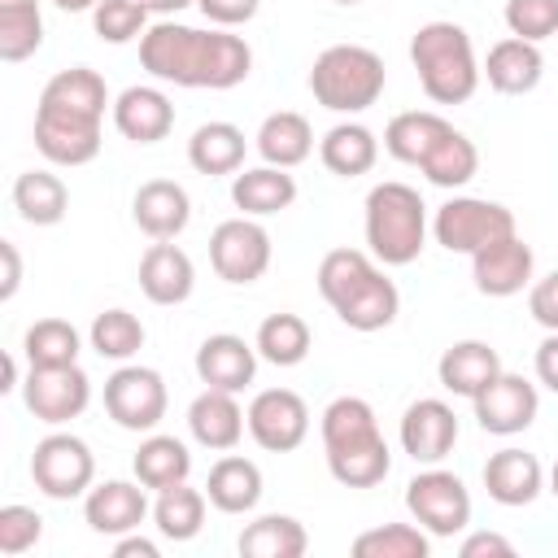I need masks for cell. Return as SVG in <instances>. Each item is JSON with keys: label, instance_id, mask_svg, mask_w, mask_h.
I'll use <instances>...</instances> for the list:
<instances>
[{"label": "cell", "instance_id": "obj_1", "mask_svg": "<svg viewBox=\"0 0 558 558\" xmlns=\"http://www.w3.org/2000/svg\"><path fill=\"white\" fill-rule=\"evenodd\" d=\"M323 449H327V471L344 488H375L392 471V449L379 432V418L371 401L362 397H336L323 410Z\"/></svg>", "mask_w": 558, "mask_h": 558}, {"label": "cell", "instance_id": "obj_2", "mask_svg": "<svg viewBox=\"0 0 558 558\" xmlns=\"http://www.w3.org/2000/svg\"><path fill=\"white\" fill-rule=\"evenodd\" d=\"M410 61L432 105H462L475 96L484 78L475 61V44L458 22H423L410 39Z\"/></svg>", "mask_w": 558, "mask_h": 558}, {"label": "cell", "instance_id": "obj_3", "mask_svg": "<svg viewBox=\"0 0 558 558\" xmlns=\"http://www.w3.org/2000/svg\"><path fill=\"white\" fill-rule=\"evenodd\" d=\"M366 248L379 266H410L427 244V205L410 183H375L366 192Z\"/></svg>", "mask_w": 558, "mask_h": 558}, {"label": "cell", "instance_id": "obj_4", "mask_svg": "<svg viewBox=\"0 0 558 558\" xmlns=\"http://www.w3.org/2000/svg\"><path fill=\"white\" fill-rule=\"evenodd\" d=\"M384 83H388L384 57L362 44H331L314 57V70H310V92L331 113L371 109L384 96Z\"/></svg>", "mask_w": 558, "mask_h": 558}, {"label": "cell", "instance_id": "obj_5", "mask_svg": "<svg viewBox=\"0 0 558 558\" xmlns=\"http://www.w3.org/2000/svg\"><path fill=\"white\" fill-rule=\"evenodd\" d=\"M209 44H214V31H196V26H183V22H153L140 39V65L161 78V83H174V87H205V74H209Z\"/></svg>", "mask_w": 558, "mask_h": 558}, {"label": "cell", "instance_id": "obj_6", "mask_svg": "<svg viewBox=\"0 0 558 558\" xmlns=\"http://www.w3.org/2000/svg\"><path fill=\"white\" fill-rule=\"evenodd\" d=\"M432 235L440 248L449 253H480L484 244L514 235V214L501 201H484V196H449L436 218H432Z\"/></svg>", "mask_w": 558, "mask_h": 558}, {"label": "cell", "instance_id": "obj_7", "mask_svg": "<svg viewBox=\"0 0 558 558\" xmlns=\"http://www.w3.org/2000/svg\"><path fill=\"white\" fill-rule=\"evenodd\" d=\"M405 510L427 536H458L471 523V493L453 471L436 462L405 484Z\"/></svg>", "mask_w": 558, "mask_h": 558}, {"label": "cell", "instance_id": "obj_8", "mask_svg": "<svg viewBox=\"0 0 558 558\" xmlns=\"http://www.w3.org/2000/svg\"><path fill=\"white\" fill-rule=\"evenodd\" d=\"M170 392L161 371L140 366V362H122L109 379H105V414L122 427V432H157V423L166 418Z\"/></svg>", "mask_w": 558, "mask_h": 558}, {"label": "cell", "instance_id": "obj_9", "mask_svg": "<svg viewBox=\"0 0 558 558\" xmlns=\"http://www.w3.org/2000/svg\"><path fill=\"white\" fill-rule=\"evenodd\" d=\"M31 480L44 497L52 501H70V497H87L92 480H96V458L87 449L83 436L70 432H52L35 445L31 453Z\"/></svg>", "mask_w": 558, "mask_h": 558}, {"label": "cell", "instance_id": "obj_10", "mask_svg": "<svg viewBox=\"0 0 558 558\" xmlns=\"http://www.w3.org/2000/svg\"><path fill=\"white\" fill-rule=\"evenodd\" d=\"M209 262L227 283H257L270 270V231L248 214L227 218L209 235Z\"/></svg>", "mask_w": 558, "mask_h": 558}, {"label": "cell", "instance_id": "obj_11", "mask_svg": "<svg viewBox=\"0 0 558 558\" xmlns=\"http://www.w3.org/2000/svg\"><path fill=\"white\" fill-rule=\"evenodd\" d=\"M22 401L39 423L61 427V423H70L87 410L92 379L78 362L74 366H31L26 379H22Z\"/></svg>", "mask_w": 558, "mask_h": 558}, {"label": "cell", "instance_id": "obj_12", "mask_svg": "<svg viewBox=\"0 0 558 558\" xmlns=\"http://www.w3.org/2000/svg\"><path fill=\"white\" fill-rule=\"evenodd\" d=\"M244 414H248V436L266 453H292L310 436V405L292 388H262Z\"/></svg>", "mask_w": 558, "mask_h": 558}, {"label": "cell", "instance_id": "obj_13", "mask_svg": "<svg viewBox=\"0 0 558 558\" xmlns=\"http://www.w3.org/2000/svg\"><path fill=\"white\" fill-rule=\"evenodd\" d=\"M401 449L418 462V466H436L453 453L458 445V414L453 405H445L440 397H418L405 405L401 427H397Z\"/></svg>", "mask_w": 558, "mask_h": 558}, {"label": "cell", "instance_id": "obj_14", "mask_svg": "<svg viewBox=\"0 0 558 558\" xmlns=\"http://www.w3.org/2000/svg\"><path fill=\"white\" fill-rule=\"evenodd\" d=\"M471 405H475V423H480L484 432H493V436H519V432H527V427L536 423L541 392H536L532 379L501 371Z\"/></svg>", "mask_w": 558, "mask_h": 558}, {"label": "cell", "instance_id": "obj_15", "mask_svg": "<svg viewBox=\"0 0 558 558\" xmlns=\"http://www.w3.org/2000/svg\"><path fill=\"white\" fill-rule=\"evenodd\" d=\"M532 270H536V257H532V244L519 240V231L471 253V279L484 296H514L532 288Z\"/></svg>", "mask_w": 558, "mask_h": 558}, {"label": "cell", "instance_id": "obj_16", "mask_svg": "<svg viewBox=\"0 0 558 558\" xmlns=\"http://www.w3.org/2000/svg\"><path fill=\"white\" fill-rule=\"evenodd\" d=\"M35 148L52 166H87L100 153V122L57 109H35Z\"/></svg>", "mask_w": 558, "mask_h": 558}, {"label": "cell", "instance_id": "obj_17", "mask_svg": "<svg viewBox=\"0 0 558 558\" xmlns=\"http://www.w3.org/2000/svg\"><path fill=\"white\" fill-rule=\"evenodd\" d=\"M148 514V497H144V484L135 480H105V484H92L87 497H83V519L96 536H126V532H140Z\"/></svg>", "mask_w": 558, "mask_h": 558}, {"label": "cell", "instance_id": "obj_18", "mask_svg": "<svg viewBox=\"0 0 558 558\" xmlns=\"http://www.w3.org/2000/svg\"><path fill=\"white\" fill-rule=\"evenodd\" d=\"M257 344H248L244 336H231V331H218V336H205L201 349H196V375L205 388H222V392H244L257 375Z\"/></svg>", "mask_w": 558, "mask_h": 558}, {"label": "cell", "instance_id": "obj_19", "mask_svg": "<svg viewBox=\"0 0 558 558\" xmlns=\"http://www.w3.org/2000/svg\"><path fill=\"white\" fill-rule=\"evenodd\" d=\"M484 488L497 506H532L541 493H545V466L536 453L519 449V445H506L497 453H488L484 462Z\"/></svg>", "mask_w": 558, "mask_h": 558}, {"label": "cell", "instance_id": "obj_20", "mask_svg": "<svg viewBox=\"0 0 558 558\" xmlns=\"http://www.w3.org/2000/svg\"><path fill=\"white\" fill-rule=\"evenodd\" d=\"M131 218L148 240H174L192 222V196L174 179H148L131 196Z\"/></svg>", "mask_w": 558, "mask_h": 558}, {"label": "cell", "instance_id": "obj_21", "mask_svg": "<svg viewBox=\"0 0 558 558\" xmlns=\"http://www.w3.org/2000/svg\"><path fill=\"white\" fill-rule=\"evenodd\" d=\"M248 427V414L240 410L235 392H222V388H205L201 397H192L187 405V432L201 449H214V453H231L240 445Z\"/></svg>", "mask_w": 558, "mask_h": 558}, {"label": "cell", "instance_id": "obj_22", "mask_svg": "<svg viewBox=\"0 0 558 558\" xmlns=\"http://www.w3.org/2000/svg\"><path fill=\"white\" fill-rule=\"evenodd\" d=\"M196 288V266L192 257L174 244V240H157L148 244V253L140 257V292L153 305H183Z\"/></svg>", "mask_w": 558, "mask_h": 558}, {"label": "cell", "instance_id": "obj_23", "mask_svg": "<svg viewBox=\"0 0 558 558\" xmlns=\"http://www.w3.org/2000/svg\"><path fill=\"white\" fill-rule=\"evenodd\" d=\"M480 74H484L488 87L501 92V96H527V92L541 83V74H545L541 44L519 39V35H506V39H497V44L488 48Z\"/></svg>", "mask_w": 558, "mask_h": 558}, {"label": "cell", "instance_id": "obj_24", "mask_svg": "<svg viewBox=\"0 0 558 558\" xmlns=\"http://www.w3.org/2000/svg\"><path fill=\"white\" fill-rule=\"evenodd\" d=\"M113 126L131 144H157L174 131V105L161 87H126L113 100Z\"/></svg>", "mask_w": 558, "mask_h": 558}, {"label": "cell", "instance_id": "obj_25", "mask_svg": "<svg viewBox=\"0 0 558 558\" xmlns=\"http://www.w3.org/2000/svg\"><path fill=\"white\" fill-rule=\"evenodd\" d=\"M436 375H440V388H449L453 397H480L497 375H501V357L488 340H458L440 353L436 362Z\"/></svg>", "mask_w": 558, "mask_h": 558}, {"label": "cell", "instance_id": "obj_26", "mask_svg": "<svg viewBox=\"0 0 558 558\" xmlns=\"http://www.w3.org/2000/svg\"><path fill=\"white\" fill-rule=\"evenodd\" d=\"M105 105H109V87L92 65L57 70L39 92V109L78 113V118H96V122H105Z\"/></svg>", "mask_w": 558, "mask_h": 558}, {"label": "cell", "instance_id": "obj_27", "mask_svg": "<svg viewBox=\"0 0 558 558\" xmlns=\"http://www.w3.org/2000/svg\"><path fill=\"white\" fill-rule=\"evenodd\" d=\"M336 310V318L349 327V331H384L392 318H397V310H401V292H397V283L375 266L344 301H336L331 305Z\"/></svg>", "mask_w": 558, "mask_h": 558}, {"label": "cell", "instance_id": "obj_28", "mask_svg": "<svg viewBox=\"0 0 558 558\" xmlns=\"http://www.w3.org/2000/svg\"><path fill=\"white\" fill-rule=\"evenodd\" d=\"M205 497L222 514H248L262 501V466L253 458H244V453H222L209 466Z\"/></svg>", "mask_w": 558, "mask_h": 558}, {"label": "cell", "instance_id": "obj_29", "mask_svg": "<svg viewBox=\"0 0 558 558\" xmlns=\"http://www.w3.org/2000/svg\"><path fill=\"white\" fill-rule=\"evenodd\" d=\"M244 153H248V140L235 122H201L187 140V161L196 174H240L244 170Z\"/></svg>", "mask_w": 558, "mask_h": 558}, {"label": "cell", "instance_id": "obj_30", "mask_svg": "<svg viewBox=\"0 0 558 558\" xmlns=\"http://www.w3.org/2000/svg\"><path fill=\"white\" fill-rule=\"evenodd\" d=\"M231 201L248 218H270L296 201V179L283 166H253L231 179Z\"/></svg>", "mask_w": 558, "mask_h": 558}, {"label": "cell", "instance_id": "obj_31", "mask_svg": "<svg viewBox=\"0 0 558 558\" xmlns=\"http://www.w3.org/2000/svg\"><path fill=\"white\" fill-rule=\"evenodd\" d=\"M131 471L144 488L161 493V488H174L192 475V453L179 436H161V432H148L131 458Z\"/></svg>", "mask_w": 558, "mask_h": 558}, {"label": "cell", "instance_id": "obj_32", "mask_svg": "<svg viewBox=\"0 0 558 558\" xmlns=\"http://www.w3.org/2000/svg\"><path fill=\"white\" fill-rule=\"evenodd\" d=\"M453 131V122H445L440 113L432 109H410V113H397L388 126H384V148L388 157L405 161V166H423L427 153Z\"/></svg>", "mask_w": 558, "mask_h": 558}, {"label": "cell", "instance_id": "obj_33", "mask_svg": "<svg viewBox=\"0 0 558 558\" xmlns=\"http://www.w3.org/2000/svg\"><path fill=\"white\" fill-rule=\"evenodd\" d=\"M13 209L31 227H57L70 209V187L52 170H22L13 179Z\"/></svg>", "mask_w": 558, "mask_h": 558}, {"label": "cell", "instance_id": "obj_34", "mask_svg": "<svg viewBox=\"0 0 558 558\" xmlns=\"http://www.w3.org/2000/svg\"><path fill=\"white\" fill-rule=\"evenodd\" d=\"M318 157H323V166H327L331 174L357 179V174H366V170L379 161V140H375V131L362 126V122H336V126L318 140Z\"/></svg>", "mask_w": 558, "mask_h": 558}, {"label": "cell", "instance_id": "obj_35", "mask_svg": "<svg viewBox=\"0 0 558 558\" xmlns=\"http://www.w3.org/2000/svg\"><path fill=\"white\" fill-rule=\"evenodd\" d=\"M240 558H301L310 549L305 523L292 514H262L235 536Z\"/></svg>", "mask_w": 558, "mask_h": 558}, {"label": "cell", "instance_id": "obj_36", "mask_svg": "<svg viewBox=\"0 0 558 558\" xmlns=\"http://www.w3.org/2000/svg\"><path fill=\"white\" fill-rule=\"evenodd\" d=\"M257 153L266 166H301L310 153H314V126L305 122V113H292V109H279L270 113L262 126H257Z\"/></svg>", "mask_w": 558, "mask_h": 558}, {"label": "cell", "instance_id": "obj_37", "mask_svg": "<svg viewBox=\"0 0 558 558\" xmlns=\"http://www.w3.org/2000/svg\"><path fill=\"white\" fill-rule=\"evenodd\" d=\"M205 488H192L187 480L174 488H161L153 501V523L166 541H192L205 527Z\"/></svg>", "mask_w": 558, "mask_h": 558}, {"label": "cell", "instance_id": "obj_38", "mask_svg": "<svg viewBox=\"0 0 558 558\" xmlns=\"http://www.w3.org/2000/svg\"><path fill=\"white\" fill-rule=\"evenodd\" d=\"M253 344L270 366H301L310 357L314 336H310V323L301 314H270V318H262Z\"/></svg>", "mask_w": 558, "mask_h": 558}, {"label": "cell", "instance_id": "obj_39", "mask_svg": "<svg viewBox=\"0 0 558 558\" xmlns=\"http://www.w3.org/2000/svg\"><path fill=\"white\" fill-rule=\"evenodd\" d=\"M44 44L39 0H0V61L17 65L35 57Z\"/></svg>", "mask_w": 558, "mask_h": 558}, {"label": "cell", "instance_id": "obj_40", "mask_svg": "<svg viewBox=\"0 0 558 558\" xmlns=\"http://www.w3.org/2000/svg\"><path fill=\"white\" fill-rule=\"evenodd\" d=\"M418 170H423L427 183H436V187H466V183L475 179V170H480V148L453 126V131L427 153V161H423Z\"/></svg>", "mask_w": 558, "mask_h": 558}, {"label": "cell", "instance_id": "obj_41", "mask_svg": "<svg viewBox=\"0 0 558 558\" xmlns=\"http://www.w3.org/2000/svg\"><path fill=\"white\" fill-rule=\"evenodd\" d=\"M78 349H83V340H78L74 323H65V318H39L22 336V353L31 366H74Z\"/></svg>", "mask_w": 558, "mask_h": 558}, {"label": "cell", "instance_id": "obj_42", "mask_svg": "<svg viewBox=\"0 0 558 558\" xmlns=\"http://www.w3.org/2000/svg\"><path fill=\"white\" fill-rule=\"evenodd\" d=\"M87 340H92V349H96L100 357H109V362H131V357L144 349V323H140L131 310L113 305V310H100V314L92 318Z\"/></svg>", "mask_w": 558, "mask_h": 558}, {"label": "cell", "instance_id": "obj_43", "mask_svg": "<svg viewBox=\"0 0 558 558\" xmlns=\"http://www.w3.org/2000/svg\"><path fill=\"white\" fill-rule=\"evenodd\" d=\"M427 549H432V536L418 523H384L353 536L357 558H427Z\"/></svg>", "mask_w": 558, "mask_h": 558}, {"label": "cell", "instance_id": "obj_44", "mask_svg": "<svg viewBox=\"0 0 558 558\" xmlns=\"http://www.w3.org/2000/svg\"><path fill=\"white\" fill-rule=\"evenodd\" d=\"M371 270H375V257L362 253V248H331V253H323V262H318V292H323V301L327 305L344 301Z\"/></svg>", "mask_w": 558, "mask_h": 558}, {"label": "cell", "instance_id": "obj_45", "mask_svg": "<svg viewBox=\"0 0 558 558\" xmlns=\"http://www.w3.org/2000/svg\"><path fill=\"white\" fill-rule=\"evenodd\" d=\"M92 31L105 39V44H131V39H144L148 31V9L140 0H100L92 9Z\"/></svg>", "mask_w": 558, "mask_h": 558}, {"label": "cell", "instance_id": "obj_46", "mask_svg": "<svg viewBox=\"0 0 558 558\" xmlns=\"http://www.w3.org/2000/svg\"><path fill=\"white\" fill-rule=\"evenodd\" d=\"M506 26L519 39H549L558 35V0H506Z\"/></svg>", "mask_w": 558, "mask_h": 558}, {"label": "cell", "instance_id": "obj_47", "mask_svg": "<svg viewBox=\"0 0 558 558\" xmlns=\"http://www.w3.org/2000/svg\"><path fill=\"white\" fill-rule=\"evenodd\" d=\"M39 536H44L39 510H31V506H4L0 510V554L4 558H17V554L35 549Z\"/></svg>", "mask_w": 558, "mask_h": 558}, {"label": "cell", "instance_id": "obj_48", "mask_svg": "<svg viewBox=\"0 0 558 558\" xmlns=\"http://www.w3.org/2000/svg\"><path fill=\"white\" fill-rule=\"evenodd\" d=\"M527 310L545 331H558V270H549L527 288Z\"/></svg>", "mask_w": 558, "mask_h": 558}, {"label": "cell", "instance_id": "obj_49", "mask_svg": "<svg viewBox=\"0 0 558 558\" xmlns=\"http://www.w3.org/2000/svg\"><path fill=\"white\" fill-rule=\"evenodd\" d=\"M196 9L214 22V26H244V22H253L257 17V9H262V0H196Z\"/></svg>", "mask_w": 558, "mask_h": 558}, {"label": "cell", "instance_id": "obj_50", "mask_svg": "<svg viewBox=\"0 0 558 558\" xmlns=\"http://www.w3.org/2000/svg\"><path fill=\"white\" fill-rule=\"evenodd\" d=\"M458 554H462V558H484V554H501V558H510L514 545H510L506 536H497V532H471V536L458 545Z\"/></svg>", "mask_w": 558, "mask_h": 558}, {"label": "cell", "instance_id": "obj_51", "mask_svg": "<svg viewBox=\"0 0 558 558\" xmlns=\"http://www.w3.org/2000/svg\"><path fill=\"white\" fill-rule=\"evenodd\" d=\"M536 379H541L549 392H558V331H549V336L541 340V349H536Z\"/></svg>", "mask_w": 558, "mask_h": 558}, {"label": "cell", "instance_id": "obj_52", "mask_svg": "<svg viewBox=\"0 0 558 558\" xmlns=\"http://www.w3.org/2000/svg\"><path fill=\"white\" fill-rule=\"evenodd\" d=\"M0 257H4L0 301H13V296H17V283H22V257H17V244H13V240H0Z\"/></svg>", "mask_w": 558, "mask_h": 558}, {"label": "cell", "instance_id": "obj_53", "mask_svg": "<svg viewBox=\"0 0 558 558\" xmlns=\"http://www.w3.org/2000/svg\"><path fill=\"white\" fill-rule=\"evenodd\" d=\"M113 558H157V541L135 536V532L113 536Z\"/></svg>", "mask_w": 558, "mask_h": 558}, {"label": "cell", "instance_id": "obj_54", "mask_svg": "<svg viewBox=\"0 0 558 558\" xmlns=\"http://www.w3.org/2000/svg\"><path fill=\"white\" fill-rule=\"evenodd\" d=\"M148 13H161V17H170V13H179V9H187V4H196V0H140Z\"/></svg>", "mask_w": 558, "mask_h": 558}, {"label": "cell", "instance_id": "obj_55", "mask_svg": "<svg viewBox=\"0 0 558 558\" xmlns=\"http://www.w3.org/2000/svg\"><path fill=\"white\" fill-rule=\"evenodd\" d=\"M57 9H65V13H87V9H96L100 0H52Z\"/></svg>", "mask_w": 558, "mask_h": 558}, {"label": "cell", "instance_id": "obj_56", "mask_svg": "<svg viewBox=\"0 0 558 558\" xmlns=\"http://www.w3.org/2000/svg\"><path fill=\"white\" fill-rule=\"evenodd\" d=\"M545 484H549V493H554V497H558V462H554V466H549V475H545Z\"/></svg>", "mask_w": 558, "mask_h": 558}, {"label": "cell", "instance_id": "obj_57", "mask_svg": "<svg viewBox=\"0 0 558 558\" xmlns=\"http://www.w3.org/2000/svg\"><path fill=\"white\" fill-rule=\"evenodd\" d=\"M336 4H344V9H353V4H362V0H336Z\"/></svg>", "mask_w": 558, "mask_h": 558}]
</instances>
